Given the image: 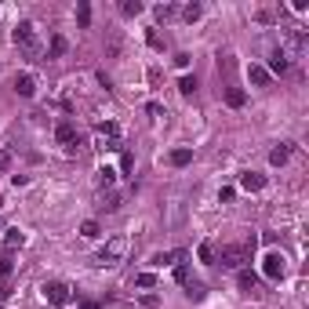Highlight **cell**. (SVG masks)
<instances>
[{"instance_id":"1","label":"cell","mask_w":309,"mask_h":309,"mask_svg":"<svg viewBox=\"0 0 309 309\" xmlns=\"http://www.w3.org/2000/svg\"><path fill=\"white\" fill-rule=\"evenodd\" d=\"M251 255H255V237H244L240 244H222V251H219V262L226 269H244L247 262H251Z\"/></svg>"},{"instance_id":"13","label":"cell","mask_w":309,"mask_h":309,"mask_svg":"<svg viewBox=\"0 0 309 309\" xmlns=\"http://www.w3.org/2000/svg\"><path fill=\"white\" fill-rule=\"evenodd\" d=\"M182 258L185 251H160V255H153V266H178Z\"/></svg>"},{"instance_id":"19","label":"cell","mask_w":309,"mask_h":309,"mask_svg":"<svg viewBox=\"0 0 309 309\" xmlns=\"http://www.w3.org/2000/svg\"><path fill=\"white\" fill-rule=\"evenodd\" d=\"M178 15V4H157V22H167Z\"/></svg>"},{"instance_id":"5","label":"cell","mask_w":309,"mask_h":309,"mask_svg":"<svg viewBox=\"0 0 309 309\" xmlns=\"http://www.w3.org/2000/svg\"><path fill=\"white\" fill-rule=\"evenodd\" d=\"M262 273L269 276V280H284V273H287V258L280 251H269L266 258H262Z\"/></svg>"},{"instance_id":"34","label":"cell","mask_w":309,"mask_h":309,"mask_svg":"<svg viewBox=\"0 0 309 309\" xmlns=\"http://www.w3.org/2000/svg\"><path fill=\"white\" fill-rule=\"evenodd\" d=\"M219 200H222V204H229V200H233V185H222V189H219Z\"/></svg>"},{"instance_id":"14","label":"cell","mask_w":309,"mask_h":309,"mask_svg":"<svg viewBox=\"0 0 309 309\" xmlns=\"http://www.w3.org/2000/svg\"><path fill=\"white\" fill-rule=\"evenodd\" d=\"M244 102H247V95L240 87H226V106H229V110H240Z\"/></svg>"},{"instance_id":"17","label":"cell","mask_w":309,"mask_h":309,"mask_svg":"<svg viewBox=\"0 0 309 309\" xmlns=\"http://www.w3.org/2000/svg\"><path fill=\"white\" fill-rule=\"evenodd\" d=\"M95 182H98V189H110V185L117 182V171H113V167H98V178Z\"/></svg>"},{"instance_id":"23","label":"cell","mask_w":309,"mask_h":309,"mask_svg":"<svg viewBox=\"0 0 309 309\" xmlns=\"http://www.w3.org/2000/svg\"><path fill=\"white\" fill-rule=\"evenodd\" d=\"M200 15H204V8H200V4H185V8H182V19H185V22H196Z\"/></svg>"},{"instance_id":"2","label":"cell","mask_w":309,"mask_h":309,"mask_svg":"<svg viewBox=\"0 0 309 309\" xmlns=\"http://www.w3.org/2000/svg\"><path fill=\"white\" fill-rule=\"evenodd\" d=\"M15 48H19L26 58H33V62L44 55V40H40L33 22H19V26H15Z\"/></svg>"},{"instance_id":"15","label":"cell","mask_w":309,"mask_h":309,"mask_svg":"<svg viewBox=\"0 0 309 309\" xmlns=\"http://www.w3.org/2000/svg\"><path fill=\"white\" fill-rule=\"evenodd\" d=\"M287 157H291V146H276V149L269 153V164H273V167H284Z\"/></svg>"},{"instance_id":"22","label":"cell","mask_w":309,"mask_h":309,"mask_svg":"<svg viewBox=\"0 0 309 309\" xmlns=\"http://www.w3.org/2000/svg\"><path fill=\"white\" fill-rule=\"evenodd\" d=\"M189 160H193V149H175V153H171V164H175V167H185Z\"/></svg>"},{"instance_id":"12","label":"cell","mask_w":309,"mask_h":309,"mask_svg":"<svg viewBox=\"0 0 309 309\" xmlns=\"http://www.w3.org/2000/svg\"><path fill=\"white\" fill-rule=\"evenodd\" d=\"M237 280H240V287H244V295H255V291H258V276H255L251 269H240Z\"/></svg>"},{"instance_id":"29","label":"cell","mask_w":309,"mask_h":309,"mask_svg":"<svg viewBox=\"0 0 309 309\" xmlns=\"http://www.w3.org/2000/svg\"><path fill=\"white\" fill-rule=\"evenodd\" d=\"M11 269H15V262H11V255H4V258H0V280H8Z\"/></svg>"},{"instance_id":"37","label":"cell","mask_w":309,"mask_h":309,"mask_svg":"<svg viewBox=\"0 0 309 309\" xmlns=\"http://www.w3.org/2000/svg\"><path fill=\"white\" fill-rule=\"evenodd\" d=\"M80 309H98V302H84V305H80Z\"/></svg>"},{"instance_id":"16","label":"cell","mask_w":309,"mask_h":309,"mask_svg":"<svg viewBox=\"0 0 309 309\" xmlns=\"http://www.w3.org/2000/svg\"><path fill=\"white\" fill-rule=\"evenodd\" d=\"M120 15H124V19H138V15H142V0H124Z\"/></svg>"},{"instance_id":"26","label":"cell","mask_w":309,"mask_h":309,"mask_svg":"<svg viewBox=\"0 0 309 309\" xmlns=\"http://www.w3.org/2000/svg\"><path fill=\"white\" fill-rule=\"evenodd\" d=\"M80 237H87V240H95V237H98V222H95V219H87V222L80 226Z\"/></svg>"},{"instance_id":"6","label":"cell","mask_w":309,"mask_h":309,"mask_svg":"<svg viewBox=\"0 0 309 309\" xmlns=\"http://www.w3.org/2000/svg\"><path fill=\"white\" fill-rule=\"evenodd\" d=\"M44 295H48L51 305H66V302H69V284L51 280V284H44Z\"/></svg>"},{"instance_id":"38","label":"cell","mask_w":309,"mask_h":309,"mask_svg":"<svg viewBox=\"0 0 309 309\" xmlns=\"http://www.w3.org/2000/svg\"><path fill=\"white\" fill-rule=\"evenodd\" d=\"M0 208H4V196H0Z\"/></svg>"},{"instance_id":"7","label":"cell","mask_w":309,"mask_h":309,"mask_svg":"<svg viewBox=\"0 0 309 309\" xmlns=\"http://www.w3.org/2000/svg\"><path fill=\"white\" fill-rule=\"evenodd\" d=\"M15 91H19L22 98H33L37 95V76L33 73H19L15 76Z\"/></svg>"},{"instance_id":"11","label":"cell","mask_w":309,"mask_h":309,"mask_svg":"<svg viewBox=\"0 0 309 309\" xmlns=\"http://www.w3.org/2000/svg\"><path fill=\"white\" fill-rule=\"evenodd\" d=\"M262 185H266V178L255 175V171H244V175H240V189H247V193H258Z\"/></svg>"},{"instance_id":"30","label":"cell","mask_w":309,"mask_h":309,"mask_svg":"<svg viewBox=\"0 0 309 309\" xmlns=\"http://www.w3.org/2000/svg\"><path fill=\"white\" fill-rule=\"evenodd\" d=\"M98 208H102V211H117V208H120V196H117V193H110V196H106Z\"/></svg>"},{"instance_id":"32","label":"cell","mask_w":309,"mask_h":309,"mask_svg":"<svg viewBox=\"0 0 309 309\" xmlns=\"http://www.w3.org/2000/svg\"><path fill=\"white\" fill-rule=\"evenodd\" d=\"M120 167H124V171H131V167H135V157H131L128 149H120Z\"/></svg>"},{"instance_id":"3","label":"cell","mask_w":309,"mask_h":309,"mask_svg":"<svg viewBox=\"0 0 309 309\" xmlns=\"http://www.w3.org/2000/svg\"><path fill=\"white\" fill-rule=\"evenodd\" d=\"M124 255H128V240H124V237H113V240L102 244V251L95 255V262H98V266H117Z\"/></svg>"},{"instance_id":"18","label":"cell","mask_w":309,"mask_h":309,"mask_svg":"<svg viewBox=\"0 0 309 309\" xmlns=\"http://www.w3.org/2000/svg\"><path fill=\"white\" fill-rule=\"evenodd\" d=\"M196 258H200V262H208V266H211V262H215V244H211V240H204V244L196 247Z\"/></svg>"},{"instance_id":"9","label":"cell","mask_w":309,"mask_h":309,"mask_svg":"<svg viewBox=\"0 0 309 309\" xmlns=\"http://www.w3.org/2000/svg\"><path fill=\"white\" fill-rule=\"evenodd\" d=\"M22 244H26V233H22V229H8V237H4V244H0V251L11 255V251H19Z\"/></svg>"},{"instance_id":"36","label":"cell","mask_w":309,"mask_h":309,"mask_svg":"<svg viewBox=\"0 0 309 309\" xmlns=\"http://www.w3.org/2000/svg\"><path fill=\"white\" fill-rule=\"evenodd\" d=\"M149 44H153V48H157V51L164 48V40H160V33H157V29H149Z\"/></svg>"},{"instance_id":"35","label":"cell","mask_w":309,"mask_h":309,"mask_svg":"<svg viewBox=\"0 0 309 309\" xmlns=\"http://www.w3.org/2000/svg\"><path fill=\"white\" fill-rule=\"evenodd\" d=\"M142 305H146V309H157L160 298H157V295H142Z\"/></svg>"},{"instance_id":"8","label":"cell","mask_w":309,"mask_h":309,"mask_svg":"<svg viewBox=\"0 0 309 309\" xmlns=\"http://www.w3.org/2000/svg\"><path fill=\"white\" fill-rule=\"evenodd\" d=\"M247 80H251L255 87H269V84H273V76H269V69H266V66L251 62V66H247Z\"/></svg>"},{"instance_id":"20","label":"cell","mask_w":309,"mask_h":309,"mask_svg":"<svg viewBox=\"0 0 309 309\" xmlns=\"http://www.w3.org/2000/svg\"><path fill=\"white\" fill-rule=\"evenodd\" d=\"M185 295H189L193 302H204V284H196V280H185Z\"/></svg>"},{"instance_id":"25","label":"cell","mask_w":309,"mask_h":309,"mask_svg":"<svg viewBox=\"0 0 309 309\" xmlns=\"http://www.w3.org/2000/svg\"><path fill=\"white\" fill-rule=\"evenodd\" d=\"M120 48H124L120 33H110V44H106V51H110V58H117V55H120Z\"/></svg>"},{"instance_id":"33","label":"cell","mask_w":309,"mask_h":309,"mask_svg":"<svg viewBox=\"0 0 309 309\" xmlns=\"http://www.w3.org/2000/svg\"><path fill=\"white\" fill-rule=\"evenodd\" d=\"M8 167H11V153H8V149H0V175H4Z\"/></svg>"},{"instance_id":"4","label":"cell","mask_w":309,"mask_h":309,"mask_svg":"<svg viewBox=\"0 0 309 309\" xmlns=\"http://www.w3.org/2000/svg\"><path fill=\"white\" fill-rule=\"evenodd\" d=\"M55 142L66 153H76V149H80V135H76V128H73L69 120H58L55 124Z\"/></svg>"},{"instance_id":"28","label":"cell","mask_w":309,"mask_h":309,"mask_svg":"<svg viewBox=\"0 0 309 309\" xmlns=\"http://www.w3.org/2000/svg\"><path fill=\"white\" fill-rule=\"evenodd\" d=\"M153 284H157V276H153V273H138L135 276V287H153Z\"/></svg>"},{"instance_id":"21","label":"cell","mask_w":309,"mask_h":309,"mask_svg":"<svg viewBox=\"0 0 309 309\" xmlns=\"http://www.w3.org/2000/svg\"><path fill=\"white\" fill-rule=\"evenodd\" d=\"M76 22H80V29H87V22H91V4H76Z\"/></svg>"},{"instance_id":"10","label":"cell","mask_w":309,"mask_h":309,"mask_svg":"<svg viewBox=\"0 0 309 309\" xmlns=\"http://www.w3.org/2000/svg\"><path fill=\"white\" fill-rule=\"evenodd\" d=\"M287 69H291V58L276 48V51L269 55V76H273V73H287Z\"/></svg>"},{"instance_id":"31","label":"cell","mask_w":309,"mask_h":309,"mask_svg":"<svg viewBox=\"0 0 309 309\" xmlns=\"http://www.w3.org/2000/svg\"><path fill=\"white\" fill-rule=\"evenodd\" d=\"M146 110H149V117H153V120H160V117H167V110H164V106H160V102H149V106H146Z\"/></svg>"},{"instance_id":"24","label":"cell","mask_w":309,"mask_h":309,"mask_svg":"<svg viewBox=\"0 0 309 309\" xmlns=\"http://www.w3.org/2000/svg\"><path fill=\"white\" fill-rule=\"evenodd\" d=\"M66 48H69V44H66V37H51V58H58V55H66Z\"/></svg>"},{"instance_id":"27","label":"cell","mask_w":309,"mask_h":309,"mask_svg":"<svg viewBox=\"0 0 309 309\" xmlns=\"http://www.w3.org/2000/svg\"><path fill=\"white\" fill-rule=\"evenodd\" d=\"M178 91H182V95H193V91H196V76H182V80H178Z\"/></svg>"}]
</instances>
